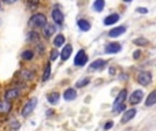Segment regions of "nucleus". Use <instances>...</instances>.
Wrapping results in <instances>:
<instances>
[{"instance_id": "obj_18", "label": "nucleus", "mask_w": 156, "mask_h": 131, "mask_svg": "<svg viewBox=\"0 0 156 131\" xmlns=\"http://www.w3.org/2000/svg\"><path fill=\"white\" fill-rule=\"evenodd\" d=\"M77 23H78V27H80L82 32H88V30L90 29V22L85 21V19H80Z\"/></svg>"}, {"instance_id": "obj_10", "label": "nucleus", "mask_w": 156, "mask_h": 131, "mask_svg": "<svg viewBox=\"0 0 156 131\" xmlns=\"http://www.w3.org/2000/svg\"><path fill=\"white\" fill-rule=\"evenodd\" d=\"M126 32V27L125 26H118V27H114L111 32H108V36L110 37H119L122 33Z\"/></svg>"}, {"instance_id": "obj_14", "label": "nucleus", "mask_w": 156, "mask_h": 131, "mask_svg": "<svg viewBox=\"0 0 156 131\" xmlns=\"http://www.w3.org/2000/svg\"><path fill=\"white\" fill-rule=\"evenodd\" d=\"M126 97H127V91L123 89V90H122L121 93L118 94L116 100L114 101V107H116V105H119V104H123V102H125V98H126Z\"/></svg>"}, {"instance_id": "obj_31", "label": "nucleus", "mask_w": 156, "mask_h": 131, "mask_svg": "<svg viewBox=\"0 0 156 131\" xmlns=\"http://www.w3.org/2000/svg\"><path fill=\"white\" fill-rule=\"evenodd\" d=\"M58 55H59V52H58L56 49H54V51L51 52V60H55V59H56Z\"/></svg>"}, {"instance_id": "obj_29", "label": "nucleus", "mask_w": 156, "mask_h": 131, "mask_svg": "<svg viewBox=\"0 0 156 131\" xmlns=\"http://www.w3.org/2000/svg\"><path fill=\"white\" fill-rule=\"evenodd\" d=\"M27 5H29L32 10H36L38 5V0H27Z\"/></svg>"}, {"instance_id": "obj_33", "label": "nucleus", "mask_w": 156, "mask_h": 131, "mask_svg": "<svg viewBox=\"0 0 156 131\" xmlns=\"http://www.w3.org/2000/svg\"><path fill=\"white\" fill-rule=\"evenodd\" d=\"M122 109H125V104H119L115 107V112H121Z\"/></svg>"}, {"instance_id": "obj_22", "label": "nucleus", "mask_w": 156, "mask_h": 131, "mask_svg": "<svg viewBox=\"0 0 156 131\" xmlns=\"http://www.w3.org/2000/svg\"><path fill=\"white\" fill-rule=\"evenodd\" d=\"M63 44H65V37H63L62 34H58L54 40V45L56 47V48H59V47H62Z\"/></svg>"}, {"instance_id": "obj_36", "label": "nucleus", "mask_w": 156, "mask_h": 131, "mask_svg": "<svg viewBox=\"0 0 156 131\" xmlns=\"http://www.w3.org/2000/svg\"><path fill=\"white\" fill-rule=\"evenodd\" d=\"M5 3H12V2H15V0H4Z\"/></svg>"}, {"instance_id": "obj_28", "label": "nucleus", "mask_w": 156, "mask_h": 131, "mask_svg": "<svg viewBox=\"0 0 156 131\" xmlns=\"http://www.w3.org/2000/svg\"><path fill=\"white\" fill-rule=\"evenodd\" d=\"M27 40L29 41H38V34L34 32H30L29 36H27Z\"/></svg>"}, {"instance_id": "obj_8", "label": "nucleus", "mask_w": 156, "mask_h": 131, "mask_svg": "<svg viewBox=\"0 0 156 131\" xmlns=\"http://www.w3.org/2000/svg\"><path fill=\"white\" fill-rule=\"evenodd\" d=\"M52 19H54L55 22H56L58 25H62L63 21H65V16H63V12L60 10H58V8H55L54 11H52Z\"/></svg>"}, {"instance_id": "obj_3", "label": "nucleus", "mask_w": 156, "mask_h": 131, "mask_svg": "<svg viewBox=\"0 0 156 131\" xmlns=\"http://www.w3.org/2000/svg\"><path fill=\"white\" fill-rule=\"evenodd\" d=\"M86 62H88V56H86L85 51H82V49L78 51L76 59H74V64H76L77 67H82V66L86 64Z\"/></svg>"}, {"instance_id": "obj_19", "label": "nucleus", "mask_w": 156, "mask_h": 131, "mask_svg": "<svg viewBox=\"0 0 156 131\" xmlns=\"http://www.w3.org/2000/svg\"><path fill=\"white\" fill-rule=\"evenodd\" d=\"M156 102V91L154 90V91H151V94L148 96V98L145 100V105L147 107H152Z\"/></svg>"}, {"instance_id": "obj_9", "label": "nucleus", "mask_w": 156, "mask_h": 131, "mask_svg": "<svg viewBox=\"0 0 156 131\" xmlns=\"http://www.w3.org/2000/svg\"><path fill=\"white\" fill-rule=\"evenodd\" d=\"M71 52H73V47L70 45V44H67V45L63 48V51L60 52V57H62V60H67L69 57H70V55H71Z\"/></svg>"}, {"instance_id": "obj_20", "label": "nucleus", "mask_w": 156, "mask_h": 131, "mask_svg": "<svg viewBox=\"0 0 156 131\" xmlns=\"http://www.w3.org/2000/svg\"><path fill=\"white\" fill-rule=\"evenodd\" d=\"M104 64H105L104 60L97 59V60H94V62L90 64V70H99V68H103V67H104Z\"/></svg>"}, {"instance_id": "obj_30", "label": "nucleus", "mask_w": 156, "mask_h": 131, "mask_svg": "<svg viewBox=\"0 0 156 131\" xmlns=\"http://www.w3.org/2000/svg\"><path fill=\"white\" fill-rule=\"evenodd\" d=\"M10 127H11V129H19V123H18V122H16V120H14V122H11V123H10Z\"/></svg>"}, {"instance_id": "obj_1", "label": "nucleus", "mask_w": 156, "mask_h": 131, "mask_svg": "<svg viewBox=\"0 0 156 131\" xmlns=\"http://www.w3.org/2000/svg\"><path fill=\"white\" fill-rule=\"evenodd\" d=\"M45 23H47V18L43 14H36V15H33L32 19H30V25L34 27H44Z\"/></svg>"}, {"instance_id": "obj_23", "label": "nucleus", "mask_w": 156, "mask_h": 131, "mask_svg": "<svg viewBox=\"0 0 156 131\" xmlns=\"http://www.w3.org/2000/svg\"><path fill=\"white\" fill-rule=\"evenodd\" d=\"M90 82V78H82V79H80L78 81V82L76 83V88H83V86H86L88 85V83Z\"/></svg>"}, {"instance_id": "obj_27", "label": "nucleus", "mask_w": 156, "mask_h": 131, "mask_svg": "<svg viewBox=\"0 0 156 131\" xmlns=\"http://www.w3.org/2000/svg\"><path fill=\"white\" fill-rule=\"evenodd\" d=\"M134 44H136V45L143 47V45H147V44H148V40H145V38H136Z\"/></svg>"}, {"instance_id": "obj_26", "label": "nucleus", "mask_w": 156, "mask_h": 131, "mask_svg": "<svg viewBox=\"0 0 156 131\" xmlns=\"http://www.w3.org/2000/svg\"><path fill=\"white\" fill-rule=\"evenodd\" d=\"M22 78H23V79H26V81H30L33 78V72L25 70V71H22Z\"/></svg>"}, {"instance_id": "obj_21", "label": "nucleus", "mask_w": 156, "mask_h": 131, "mask_svg": "<svg viewBox=\"0 0 156 131\" xmlns=\"http://www.w3.org/2000/svg\"><path fill=\"white\" fill-rule=\"evenodd\" d=\"M104 5H105V2H104V0H96V2H94V4H93V8H94V11L100 12V11L104 8Z\"/></svg>"}, {"instance_id": "obj_4", "label": "nucleus", "mask_w": 156, "mask_h": 131, "mask_svg": "<svg viewBox=\"0 0 156 131\" xmlns=\"http://www.w3.org/2000/svg\"><path fill=\"white\" fill-rule=\"evenodd\" d=\"M137 81H138V83H140V85L147 86V85H149V83H151V81H152V75L149 74V72L143 71V72H140V74H138Z\"/></svg>"}, {"instance_id": "obj_24", "label": "nucleus", "mask_w": 156, "mask_h": 131, "mask_svg": "<svg viewBox=\"0 0 156 131\" xmlns=\"http://www.w3.org/2000/svg\"><path fill=\"white\" fill-rule=\"evenodd\" d=\"M49 75H51V64H47L45 70H44V74H43V81L49 79Z\"/></svg>"}, {"instance_id": "obj_35", "label": "nucleus", "mask_w": 156, "mask_h": 131, "mask_svg": "<svg viewBox=\"0 0 156 131\" xmlns=\"http://www.w3.org/2000/svg\"><path fill=\"white\" fill-rule=\"evenodd\" d=\"M140 55H141L140 51H136L134 53H133V57H134V59H138V57H140Z\"/></svg>"}, {"instance_id": "obj_34", "label": "nucleus", "mask_w": 156, "mask_h": 131, "mask_svg": "<svg viewBox=\"0 0 156 131\" xmlns=\"http://www.w3.org/2000/svg\"><path fill=\"white\" fill-rule=\"evenodd\" d=\"M111 127H112V122H108V123H105L104 129H105V130H110Z\"/></svg>"}, {"instance_id": "obj_13", "label": "nucleus", "mask_w": 156, "mask_h": 131, "mask_svg": "<svg viewBox=\"0 0 156 131\" xmlns=\"http://www.w3.org/2000/svg\"><path fill=\"white\" fill-rule=\"evenodd\" d=\"M11 111V102L8 100H3L0 101V112L2 113H8Z\"/></svg>"}, {"instance_id": "obj_17", "label": "nucleus", "mask_w": 156, "mask_h": 131, "mask_svg": "<svg viewBox=\"0 0 156 131\" xmlns=\"http://www.w3.org/2000/svg\"><path fill=\"white\" fill-rule=\"evenodd\" d=\"M54 33H55V26H52V25H49V23L44 25V36H45L47 38L51 37Z\"/></svg>"}, {"instance_id": "obj_32", "label": "nucleus", "mask_w": 156, "mask_h": 131, "mask_svg": "<svg viewBox=\"0 0 156 131\" xmlns=\"http://www.w3.org/2000/svg\"><path fill=\"white\" fill-rule=\"evenodd\" d=\"M137 12H140V14H147V12H148V8L138 7V8H137Z\"/></svg>"}, {"instance_id": "obj_7", "label": "nucleus", "mask_w": 156, "mask_h": 131, "mask_svg": "<svg viewBox=\"0 0 156 131\" xmlns=\"http://www.w3.org/2000/svg\"><path fill=\"white\" fill-rule=\"evenodd\" d=\"M136 113H137V111H136L134 108H133V109H126L123 112V116H122V123H127L129 120H132L136 116Z\"/></svg>"}, {"instance_id": "obj_2", "label": "nucleus", "mask_w": 156, "mask_h": 131, "mask_svg": "<svg viewBox=\"0 0 156 131\" xmlns=\"http://www.w3.org/2000/svg\"><path fill=\"white\" fill-rule=\"evenodd\" d=\"M36 105H37V98H30L29 101L25 104L23 109H22V115H23V116H29L30 113L36 109Z\"/></svg>"}, {"instance_id": "obj_37", "label": "nucleus", "mask_w": 156, "mask_h": 131, "mask_svg": "<svg viewBox=\"0 0 156 131\" xmlns=\"http://www.w3.org/2000/svg\"><path fill=\"white\" fill-rule=\"evenodd\" d=\"M123 2H126V3H129V2H132V0H123Z\"/></svg>"}, {"instance_id": "obj_12", "label": "nucleus", "mask_w": 156, "mask_h": 131, "mask_svg": "<svg viewBox=\"0 0 156 131\" xmlns=\"http://www.w3.org/2000/svg\"><path fill=\"white\" fill-rule=\"evenodd\" d=\"M118 21H119V15H118V14H111V15H108L107 18L104 19V25H107V26H111V25L116 23Z\"/></svg>"}, {"instance_id": "obj_6", "label": "nucleus", "mask_w": 156, "mask_h": 131, "mask_svg": "<svg viewBox=\"0 0 156 131\" xmlns=\"http://www.w3.org/2000/svg\"><path fill=\"white\" fill-rule=\"evenodd\" d=\"M121 49H122V47H121V44H118V43L107 44V47H105V52H107V53H118Z\"/></svg>"}, {"instance_id": "obj_25", "label": "nucleus", "mask_w": 156, "mask_h": 131, "mask_svg": "<svg viewBox=\"0 0 156 131\" xmlns=\"http://www.w3.org/2000/svg\"><path fill=\"white\" fill-rule=\"evenodd\" d=\"M33 56H34V52H33V51H25L23 53H22V57H23L25 60L33 59Z\"/></svg>"}, {"instance_id": "obj_11", "label": "nucleus", "mask_w": 156, "mask_h": 131, "mask_svg": "<svg viewBox=\"0 0 156 131\" xmlns=\"http://www.w3.org/2000/svg\"><path fill=\"white\" fill-rule=\"evenodd\" d=\"M63 97H65L67 101H73L74 98H77V91L76 89H67V90H65V93H63Z\"/></svg>"}, {"instance_id": "obj_16", "label": "nucleus", "mask_w": 156, "mask_h": 131, "mask_svg": "<svg viewBox=\"0 0 156 131\" xmlns=\"http://www.w3.org/2000/svg\"><path fill=\"white\" fill-rule=\"evenodd\" d=\"M18 94H19V91H18V89H8L7 91H5V98L10 101V100H14V98H16L18 97Z\"/></svg>"}, {"instance_id": "obj_15", "label": "nucleus", "mask_w": 156, "mask_h": 131, "mask_svg": "<svg viewBox=\"0 0 156 131\" xmlns=\"http://www.w3.org/2000/svg\"><path fill=\"white\" fill-rule=\"evenodd\" d=\"M47 100H48V102L52 105L58 104V101H59V93H58V91H52V93H49L48 96H47Z\"/></svg>"}, {"instance_id": "obj_5", "label": "nucleus", "mask_w": 156, "mask_h": 131, "mask_svg": "<svg viewBox=\"0 0 156 131\" xmlns=\"http://www.w3.org/2000/svg\"><path fill=\"white\" fill-rule=\"evenodd\" d=\"M143 97H144L143 90H134V91H133V94H132V96H130L129 101H130V104L136 105V104H138V102H141V100H143Z\"/></svg>"}]
</instances>
